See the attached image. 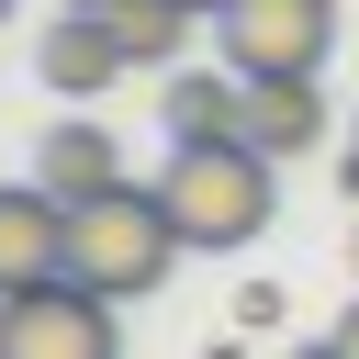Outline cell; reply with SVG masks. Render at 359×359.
<instances>
[{
  "instance_id": "cell-3",
  "label": "cell",
  "mask_w": 359,
  "mask_h": 359,
  "mask_svg": "<svg viewBox=\"0 0 359 359\" xmlns=\"http://www.w3.org/2000/svg\"><path fill=\"white\" fill-rule=\"evenodd\" d=\"M337 45V0H236L213 11V56L236 79H314Z\"/></svg>"
},
{
  "instance_id": "cell-4",
  "label": "cell",
  "mask_w": 359,
  "mask_h": 359,
  "mask_svg": "<svg viewBox=\"0 0 359 359\" xmlns=\"http://www.w3.org/2000/svg\"><path fill=\"white\" fill-rule=\"evenodd\" d=\"M0 359H123L112 292H90V280L11 292V303H0Z\"/></svg>"
},
{
  "instance_id": "cell-13",
  "label": "cell",
  "mask_w": 359,
  "mask_h": 359,
  "mask_svg": "<svg viewBox=\"0 0 359 359\" xmlns=\"http://www.w3.org/2000/svg\"><path fill=\"white\" fill-rule=\"evenodd\" d=\"M202 359H247V348H236V337H213V348H202Z\"/></svg>"
},
{
  "instance_id": "cell-7",
  "label": "cell",
  "mask_w": 359,
  "mask_h": 359,
  "mask_svg": "<svg viewBox=\"0 0 359 359\" xmlns=\"http://www.w3.org/2000/svg\"><path fill=\"white\" fill-rule=\"evenodd\" d=\"M168 146H224V135H247V79L213 56V67H168Z\"/></svg>"
},
{
  "instance_id": "cell-15",
  "label": "cell",
  "mask_w": 359,
  "mask_h": 359,
  "mask_svg": "<svg viewBox=\"0 0 359 359\" xmlns=\"http://www.w3.org/2000/svg\"><path fill=\"white\" fill-rule=\"evenodd\" d=\"M348 191H359V135H348Z\"/></svg>"
},
{
  "instance_id": "cell-16",
  "label": "cell",
  "mask_w": 359,
  "mask_h": 359,
  "mask_svg": "<svg viewBox=\"0 0 359 359\" xmlns=\"http://www.w3.org/2000/svg\"><path fill=\"white\" fill-rule=\"evenodd\" d=\"M348 269H359V236H348Z\"/></svg>"
},
{
  "instance_id": "cell-12",
  "label": "cell",
  "mask_w": 359,
  "mask_h": 359,
  "mask_svg": "<svg viewBox=\"0 0 359 359\" xmlns=\"http://www.w3.org/2000/svg\"><path fill=\"white\" fill-rule=\"evenodd\" d=\"M337 359H359V303H348V314H337Z\"/></svg>"
},
{
  "instance_id": "cell-11",
  "label": "cell",
  "mask_w": 359,
  "mask_h": 359,
  "mask_svg": "<svg viewBox=\"0 0 359 359\" xmlns=\"http://www.w3.org/2000/svg\"><path fill=\"white\" fill-rule=\"evenodd\" d=\"M236 325H280V280H247L236 292Z\"/></svg>"
},
{
  "instance_id": "cell-8",
  "label": "cell",
  "mask_w": 359,
  "mask_h": 359,
  "mask_svg": "<svg viewBox=\"0 0 359 359\" xmlns=\"http://www.w3.org/2000/svg\"><path fill=\"white\" fill-rule=\"evenodd\" d=\"M247 146L280 157V168L314 157V146H325V90H314V79H247Z\"/></svg>"
},
{
  "instance_id": "cell-14",
  "label": "cell",
  "mask_w": 359,
  "mask_h": 359,
  "mask_svg": "<svg viewBox=\"0 0 359 359\" xmlns=\"http://www.w3.org/2000/svg\"><path fill=\"white\" fill-rule=\"evenodd\" d=\"M191 11H202V22H213V11H236V0H191Z\"/></svg>"
},
{
  "instance_id": "cell-9",
  "label": "cell",
  "mask_w": 359,
  "mask_h": 359,
  "mask_svg": "<svg viewBox=\"0 0 359 359\" xmlns=\"http://www.w3.org/2000/svg\"><path fill=\"white\" fill-rule=\"evenodd\" d=\"M34 180H45L56 202H90V191H112V180H123V146H112V123L67 112V123L34 146Z\"/></svg>"
},
{
  "instance_id": "cell-5",
  "label": "cell",
  "mask_w": 359,
  "mask_h": 359,
  "mask_svg": "<svg viewBox=\"0 0 359 359\" xmlns=\"http://www.w3.org/2000/svg\"><path fill=\"white\" fill-rule=\"evenodd\" d=\"M67 236H79V202H56L45 180L0 191V303H11V292L67 280Z\"/></svg>"
},
{
  "instance_id": "cell-6",
  "label": "cell",
  "mask_w": 359,
  "mask_h": 359,
  "mask_svg": "<svg viewBox=\"0 0 359 359\" xmlns=\"http://www.w3.org/2000/svg\"><path fill=\"white\" fill-rule=\"evenodd\" d=\"M34 79H45L56 101H101V90L123 79L112 22H101V11H56V22H45V45H34Z\"/></svg>"
},
{
  "instance_id": "cell-2",
  "label": "cell",
  "mask_w": 359,
  "mask_h": 359,
  "mask_svg": "<svg viewBox=\"0 0 359 359\" xmlns=\"http://www.w3.org/2000/svg\"><path fill=\"white\" fill-rule=\"evenodd\" d=\"M180 258H191V247H180V224H168L157 180H112V191H90V202H79V236H67V280H90V292L135 303V292H157Z\"/></svg>"
},
{
  "instance_id": "cell-10",
  "label": "cell",
  "mask_w": 359,
  "mask_h": 359,
  "mask_svg": "<svg viewBox=\"0 0 359 359\" xmlns=\"http://www.w3.org/2000/svg\"><path fill=\"white\" fill-rule=\"evenodd\" d=\"M101 22H112V45H123V67H157V79L191 67V34H213L191 0H112Z\"/></svg>"
},
{
  "instance_id": "cell-1",
  "label": "cell",
  "mask_w": 359,
  "mask_h": 359,
  "mask_svg": "<svg viewBox=\"0 0 359 359\" xmlns=\"http://www.w3.org/2000/svg\"><path fill=\"white\" fill-rule=\"evenodd\" d=\"M157 202H168V224H180L191 258H236V247L269 224V202H280V157H258L247 135H224V146H168Z\"/></svg>"
}]
</instances>
